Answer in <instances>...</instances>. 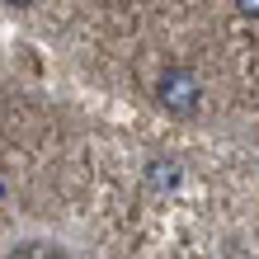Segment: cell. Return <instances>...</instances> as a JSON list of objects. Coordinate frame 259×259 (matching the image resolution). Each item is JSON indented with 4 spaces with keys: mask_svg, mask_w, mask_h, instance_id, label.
Here are the masks:
<instances>
[{
    "mask_svg": "<svg viewBox=\"0 0 259 259\" xmlns=\"http://www.w3.org/2000/svg\"><path fill=\"white\" fill-rule=\"evenodd\" d=\"M156 99H160V109L189 118L198 104H203V80H198V71H189V66H170V71L160 75V85H156Z\"/></svg>",
    "mask_w": 259,
    "mask_h": 259,
    "instance_id": "6da1fadb",
    "label": "cell"
},
{
    "mask_svg": "<svg viewBox=\"0 0 259 259\" xmlns=\"http://www.w3.org/2000/svg\"><path fill=\"white\" fill-rule=\"evenodd\" d=\"M151 184H156V189H175L179 184V165L175 160H156V165H151Z\"/></svg>",
    "mask_w": 259,
    "mask_h": 259,
    "instance_id": "7a4b0ae2",
    "label": "cell"
},
{
    "mask_svg": "<svg viewBox=\"0 0 259 259\" xmlns=\"http://www.w3.org/2000/svg\"><path fill=\"white\" fill-rule=\"evenodd\" d=\"M14 259H66L62 250H52V245H24Z\"/></svg>",
    "mask_w": 259,
    "mask_h": 259,
    "instance_id": "3957f363",
    "label": "cell"
},
{
    "mask_svg": "<svg viewBox=\"0 0 259 259\" xmlns=\"http://www.w3.org/2000/svg\"><path fill=\"white\" fill-rule=\"evenodd\" d=\"M236 10L245 14V19H259V0H236Z\"/></svg>",
    "mask_w": 259,
    "mask_h": 259,
    "instance_id": "277c9868",
    "label": "cell"
},
{
    "mask_svg": "<svg viewBox=\"0 0 259 259\" xmlns=\"http://www.w3.org/2000/svg\"><path fill=\"white\" fill-rule=\"evenodd\" d=\"M10 5H33V0H10Z\"/></svg>",
    "mask_w": 259,
    "mask_h": 259,
    "instance_id": "5b68a950",
    "label": "cell"
}]
</instances>
